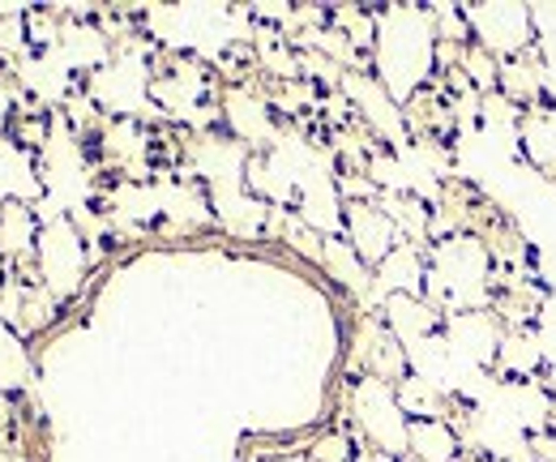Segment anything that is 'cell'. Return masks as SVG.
Wrapping results in <instances>:
<instances>
[{
	"mask_svg": "<svg viewBox=\"0 0 556 462\" xmlns=\"http://www.w3.org/2000/svg\"><path fill=\"white\" fill-rule=\"evenodd\" d=\"M372 73L381 86L407 103L437 77V22L432 9L419 4H390L377 9V48H372Z\"/></svg>",
	"mask_w": 556,
	"mask_h": 462,
	"instance_id": "obj_1",
	"label": "cell"
},
{
	"mask_svg": "<svg viewBox=\"0 0 556 462\" xmlns=\"http://www.w3.org/2000/svg\"><path fill=\"white\" fill-rule=\"evenodd\" d=\"M348 428L351 437L386 459H407V433L412 420L399 407V395L381 377H355L348 382Z\"/></svg>",
	"mask_w": 556,
	"mask_h": 462,
	"instance_id": "obj_2",
	"label": "cell"
},
{
	"mask_svg": "<svg viewBox=\"0 0 556 462\" xmlns=\"http://www.w3.org/2000/svg\"><path fill=\"white\" fill-rule=\"evenodd\" d=\"M35 262H39V283L56 296L73 304L90 278V265H94V253L86 245V236L77 232L73 214H56L43 223L39 232V245H35Z\"/></svg>",
	"mask_w": 556,
	"mask_h": 462,
	"instance_id": "obj_3",
	"label": "cell"
},
{
	"mask_svg": "<svg viewBox=\"0 0 556 462\" xmlns=\"http://www.w3.org/2000/svg\"><path fill=\"white\" fill-rule=\"evenodd\" d=\"M471 22V39L496 61H509L535 43V13L527 4H463Z\"/></svg>",
	"mask_w": 556,
	"mask_h": 462,
	"instance_id": "obj_4",
	"label": "cell"
},
{
	"mask_svg": "<svg viewBox=\"0 0 556 462\" xmlns=\"http://www.w3.org/2000/svg\"><path fill=\"white\" fill-rule=\"evenodd\" d=\"M343 240L355 249V258L377 270L394 249H399V227L390 223V214L381 210V201H348L343 205Z\"/></svg>",
	"mask_w": 556,
	"mask_h": 462,
	"instance_id": "obj_5",
	"label": "cell"
},
{
	"mask_svg": "<svg viewBox=\"0 0 556 462\" xmlns=\"http://www.w3.org/2000/svg\"><path fill=\"white\" fill-rule=\"evenodd\" d=\"M548 347H544V334L535 326H505L501 334V347H496V360H492V377L514 386V382H540L548 373Z\"/></svg>",
	"mask_w": 556,
	"mask_h": 462,
	"instance_id": "obj_6",
	"label": "cell"
},
{
	"mask_svg": "<svg viewBox=\"0 0 556 462\" xmlns=\"http://www.w3.org/2000/svg\"><path fill=\"white\" fill-rule=\"evenodd\" d=\"M544 86H548V65L540 57V48L531 43L527 52L501 61V77H496V95L505 103H514L518 112H531V108H544Z\"/></svg>",
	"mask_w": 556,
	"mask_h": 462,
	"instance_id": "obj_7",
	"label": "cell"
},
{
	"mask_svg": "<svg viewBox=\"0 0 556 462\" xmlns=\"http://www.w3.org/2000/svg\"><path fill=\"white\" fill-rule=\"evenodd\" d=\"M377 313H381V322L390 326V334H394L403 347H416L424 338L445 330V317H441L424 296H386Z\"/></svg>",
	"mask_w": 556,
	"mask_h": 462,
	"instance_id": "obj_8",
	"label": "cell"
},
{
	"mask_svg": "<svg viewBox=\"0 0 556 462\" xmlns=\"http://www.w3.org/2000/svg\"><path fill=\"white\" fill-rule=\"evenodd\" d=\"M424 278H428V249L399 240V249L372 270V287L377 296H424Z\"/></svg>",
	"mask_w": 556,
	"mask_h": 462,
	"instance_id": "obj_9",
	"label": "cell"
},
{
	"mask_svg": "<svg viewBox=\"0 0 556 462\" xmlns=\"http://www.w3.org/2000/svg\"><path fill=\"white\" fill-rule=\"evenodd\" d=\"M43 218L30 201H4L0 205V258L17 262V258H35Z\"/></svg>",
	"mask_w": 556,
	"mask_h": 462,
	"instance_id": "obj_10",
	"label": "cell"
},
{
	"mask_svg": "<svg viewBox=\"0 0 556 462\" xmlns=\"http://www.w3.org/2000/svg\"><path fill=\"white\" fill-rule=\"evenodd\" d=\"M467 446L450 420H412L407 459L412 462H463Z\"/></svg>",
	"mask_w": 556,
	"mask_h": 462,
	"instance_id": "obj_11",
	"label": "cell"
},
{
	"mask_svg": "<svg viewBox=\"0 0 556 462\" xmlns=\"http://www.w3.org/2000/svg\"><path fill=\"white\" fill-rule=\"evenodd\" d=\"M321 270L348 291L355 300H368V287H372V270L355 258V249H351L343 236H334V240H326V253H321Z\"/></svg>",
	"mask_w": 556,
	"mask_h": 462,
	"instance_id": "obj_12",
	"label": "cell"
},
{
	"mask_svg": "<svg viewBox=\"0 0 556 462\" xmlns=\"http://www.w3.org/2000/svg\"><path fill=\"white\" fill-rule=\"evenodd\" d=\"M330 26H334V30H343L364 57H372V48H377V9L334 4V9H330Z\"/></svg>",
	"mask_w": 556,
	"mask_h": 462,
	"instance_id": "obj_13",
	"label": "cell"
},
{
	"mask_svg": "<svg viewBox=\"0 0 556 462\" xmlns=\"http://www.w3.org/2000/svg\"><path fill=\"white\" fill-rule=\"evenodd\" d=\"M4 278H9V262H4V258H0V283H4Z\"/></svg>",
	"mask_w": 556,
	"mask_h": 462,
	"instance_id": "obj_14",
	"label": "cell"
}]
</instances>
